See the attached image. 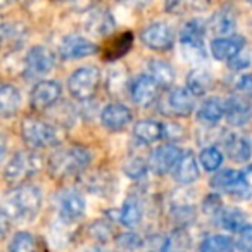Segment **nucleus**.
Here are the masks:
<instances>
[{
	"label": "nucleus",
	"instance_id": "1",
	"mask_svg": "<svg viewBox=\"0 0 252 252\" xmlns=\"http://www.w3.org/2000/svg\"><path fill=\"white\" fill-rule=\"evenodd\" d=\"M42 207V192L35 185H18L5 195L4 213L11 220L16 221H32L36 218Z\"/></svg>",
	"mask_w": 252,
	"mask_h": 252
},
{
	"label": "nucleus",
	"instance_id": "2",
	"mask_svg": "<svg viewBox=\"0 0 252 252\" xmlns=\"http://www.w3.org/2000/svg\"><path fill=\"white\" fill-rule=\"evenodd\" d=\"M92 161V154L88 149L80 145L57 149L49 158V171L56 178H69L81 175L88 168Z\"/></svg>",
	"mask_w": 252,
	"mask_h": 252
},
{
	"label": "nucleus",
	"instance_id": "3",
	"mask_svg": "<svg viewBox=\"0 0 252 252\" xmlns=\"http://www.w3.org/2000/svg\"><path fill=\"white\" fill-rule=\"evenodd\" d=\"M42 168V158L35 151H19L11 158L4 169V178L11 185H25L30 176Z\"/></svg>",
	"mask_w": 252,
	"mask_h": 252
},
{
	"label": "nucleus",
	"instance_id": "4",
	"mask_svg": "<svg viewBox=\"0 0 252 252\" xmlns=\"http://www.w3.org/2000/svg\"><path fill=\"white\" fill-rule=\"evenodd\" d=\"M23 138L33 149H47L59 144L61 135L57 126L38 118H26L21 125Z\"/></svg>",
	"mask_w": 252,
	"mask_h": 252
},
{
	"label": "nucleus",
	"instance_id": "5",
	"mask_svg": "<svg viewBox=\"0 0 252 252\" xmlns=\"http://www.w3.org/2000/svg\"><path fill=\"white\" fill-rule=\"evenodd\" d=\"M204 36H206V23L202 19H190L183 25L180 32V43L183 47V56L189 61L199 63L206 59Z\"/></svg>",
	"mask_w": 252,
	"mask_h": 252
},
{
	"label": "nucleus",
	"instance_id": "6",
	"mask_svg": "<svg viewBox=\"0 0 252 252\" xmlns=\"http://www.w3.org/2000/svg\"><path fill=\"white\" fill-rule=\"evenodd\" d=\"M100 83V71L95 66H83L76 69L67 80V90L76 100H92L95 90Z\"/></svg>",
	"mask_w": 252,
	"mask_h": 252
},
{
	"label": "nucleus",
	"instance_id": "7",
	"mask_svg": "<svg viewBox=\"0 0 252 252\" xmlns=\"http://www.w3.org/2000/svg\"><path fill=\"white\" fill-rule=\"evenodd\" d=\"M140 40L151 50H169L175 45V30L164 21H154L142 30Z\"/></svg>",
	"mask_w": 252,
	"mask_h": 252
},
{
	"label": "nucleus",
	"instance_id": "8",
	"mask_svg": "<svg viewBox=\"0 0 252 252\" xmlns=\"http://www.w3.org/2000/svg\"><path fill=\"white\" fill-rule=\"evenodd\" d=\"M162 88L149 76L147 73L145 74H140L137 76L135 80L130 81V98L137 107H142V109H147L151 105L156 104V100L159 98V92Z\"/></svg>",
	"mask_w": 252,
	"mask_h": 252
},
{
	"label": "nucleus",
	"instance_id": "9",
	"mask_svg": "<svg viewBox=\"0 0 252 252\" xmlns=\"http://www.w3.org/2000/svg\"><path fill=\"white\" fill-rule=\"evenodd\" d=\"M56 56L52 50L43 45H35L28 50L25 57V74L28 78H40L49 74L54 69Z\"/></svg>",
	"mask_w": 252,
	"mask_h": 252
},
{
	"label": "nucleus",
	"instance_id": "10",
	"mask_svg": "<svg viewBox=\"0 0 252 252\" xmlns=\"http://www.w3.org/2000/svg\"><path fill=\"white\" fill-rule=\"evenodd\" d=\"M61 85L56 80H42L33 87L30 104L35 111H49L59 102Z\"/></svg>",
	"mask_w": 252,
	"mask_h": 252
},
{
	"label": "nucleus",
	"instance_id": "11",
	"mask_svg": "<svg viewBox=\"0 0 252 252\" xmlns=\"http://www.w3.org/2000/svg\"><path fill=\"white\" fill-rule=\"evenodd\" d=\"M162 107H164L162 112H166V114L176 116V118H187L195 109V97L187 88H171L166 95Z\"/></svg>",
	"mask_w": 252,
	"mask_h": 252
},
{
	"label": "nucleus",
	"instance_id": "12",
	"mask_svg": "<svg viewBox=\"0 0 252 252\" xmlns=\"http://www.w3.org/2000/svg\"><path fill=\"white\" fill-rule=\"evenodd\" d=\"M183 151L175 144H164L159 145L154 152H152L151 159H149V168L156 173V175H166V173L173 171L176 162L180 161Z\"/></svg>",
	"mask_w": 252,
	"mask_h": 252
},
{
	"label": "nucleus",
	"instance_id": "13",
	"mask_svg": "<svg viewBox=\"0 0 252 252\" xmlns=\"http://www.w3.org/2000/svg\"><path fill=\"white\" fill-rule=\"evenodd\" d=\"M98 50V47L88 38L80 35H69L63 38L59 45V56L64 61H74V59H83V57L94 56Z\"/></svg>",
	"mask_w": 252,
	"mask_h": 252
},
{
	"label": "nucleus",
	"instance_id": "14",
	"mask_svg": "<svg viewBox=\"0 0 252 252\" xmlns=\"http://www.w3.org/2000/svg\"><path fill=\"white\" fill-rule=\"evenodd\" d=\"M57 207L59 214L66 223L78 221L85 214V199L78 190H63L57 195Z\"/></svg>",
	"mask_w": 252,
	"mask_h": 252
},
{
	"label": "nucleus",
	"instance_id": "15",
	"mask_svg": "<svg viewBox=\"0 0 252 252\" xmlns=\"http://www.w3.org/2000/svg\"><path fill=\"white\" fill-rule=\"evenodd\" d=\"M133 114L125 104L119 102H111L100 111V123L105 130L109 131H119L130 125Z\"/></svg>",
	"mask_w": 252,
	"mask_h": 252
},
{
	"label": "nucleus",
	"instance_id": "16",
	"mask_svg": "<svg viewBox=\"0 0 252 252\" xmlns=\"http://www.w3.org/2000/svg\"><path fill=\"white\" fill-rule=\"evenodd\" d=\"M116 21L111 11L105 7H95L85 18V30L92 36H107L114 32Z\"/></svg>",
	"mask_w": 252,
	"mask_h": 252
},
{
	"label": "nucleus",
	"instance_id": "17",
	"mask_svg": "<svg viewBox=\"0 0 252 252\" xmlns=\"http://www.w3.org/2000/svg\"><path fill=\"white\" fill-rule=\"evenodd\" d=\"M28 30L25 28L23 23L9 21V19L0 18V50H16L25 42Z\"/></svg>",
	"mask_w": 252,
	"mask_h": 252
},
{
	"label": "nucleus",
	"instance_id": "18",
	"mask_svg": "<svg viewBox=\"0 0 252 252\" xmlns=\"http://www.w3.org/2000/svg\"><path fill=\"white\" fill-rule=\"evenodd\" d=\"M244 36H218L211 42V54L218 61H231L244 50Z\"/></svg>",
	"mask_w": 252,
	"mask_h": 252
},
{
	"label": "nucleus",
	"instance_id": "19",
	"mask_svg": "<svg viewBox=\"0 0 252 252\" xmlns=\"http://www.w3.org/2000/svg\"><path fill=\"white\" fill-rule=\"evenodd\" d=\"M252 118V105L240 95L230 97L224 102V119L231 126H244Z\"/></svg>",
	"mask_w": 252,
	"mask_h": 252
},
{
	"label": "nucleus",
	"instance_id": "20",
	"mask_svg": "<svg viewBox=\"0 0 252 252\" xmlns=\"http://www.w3.org/2000/svg\"><path fill=\"white\" fill-rule=\"evenodd\" d=\"M133 137L144 145H151L166 138V125L156 119H140L133 126Z\"/></svg>",
	"mask_w": 252,
	"mask_h": 252
},
{
	"label": "nucleus",
	"instance_id": "21",
	"mask_svg": "<svg viewBox=\"0 0 252 252\" xmlns=\"http://www.w3.org/2000/svg\"><path fill=\"white\" fill-rule=\"evenodd\" d=\"M199 164L197 159L192 152H183L180 161L176 162L175 169H173V178L175 182L182 183V185H190V183L199 180Z\"/></svg>",
	"mask_w": 252,
	"mask_h": 252
},
{
	"label": "nucleus",
	"instance_id": "22",
	"mask_svg": "<svg viewBox=\"0 0 252 252\" xmlns=\"http://www.w3.org/2000/svg\"><path fill=\"white\" fill-rule=\"evenodd\" d=\"M147 74L161 88H171L175 83V69L168 61L151 59L147 63Z\"/></svg>",
	"mask_w": 252,
	"mask_h": 252
},
{
	"label": "nucleus",
	"instance_id": "23",
	"mask_svg": "<svg viewBox=\"0 0 252 252\" xmlns=\"http://www.w3.org/2000/svg\"><path fill=\"white\" fill-rule=\"evenodd\" d=\"M21 107V94L14 85H0V118H12Z\"/></svg>",
	"mask_w": 252,
	"mask_h": 252
},
{
	"label": "nucleus",
	"instance_id": "24",
	"mask_svg": "<svg viewBox=\"0 0 252 252\" xmlns=\"http://www.w3.org/2000/svg\"><path fill=\"white\" fill-rule=\"evenodd\" d=\"M223 144H224V149H226L228 158H230L231 161H235V162L249 161V158H251V154H252V147L242 135L230 133L223 140Z\"/></svg>",
	"mask_w": 252,
	"mask_h": 252
},
{
	"label": "nucleus",
	"instance_id": "25",
	"mask_svg": "<svg viewBox=\"0 0 252 252\" xmlns=\"http://www.w3.org/2000/svg\"><path fill=\"white\" fill-rule=\"evenodd\" d=\"M209 26L216 35L220 36H230V33L237 26V14L235 9L231 7H221L218 12H214V16L211 18Z\"/></svg>",
	"mask_w": 252,
	"mask_h": 252
},
{
	"label": "nucleus",
	"instance_id": "26",
	"mask_svg": "<svg viewBox=\"0 0 252 252\" xmlns=\"http://www.w3.org/2000/svg\"><path fill=\"white\" fill-rule=\"evenodd\" d=\"M224 118V102L220 98L213 97L207 98L206 102H202V105L197 111V119L199 123L206 126H214Z\"/></svg>",
	"mask_w": 252,
	"mask_h": 252
},
{
	"label": "nucleus",
	"instance_id": "27",
	"mask_svg": "<svg viewBox=\"0 0 252 252\" xmlns=\"http://www.w3.org/2000/svg\"><path fill=\"white\" fill-rule=\"evenodd\" d=\"M213 76L209 71L202 69V67H195L189 73L187 76V90L193 95V97H202L213 88Z\"/></svg>",
	"mask_w": 252,
	"mask_h": 252
},
{
	"label": "nucleus",
	"instance_id": "28",
	"mask_svg": "<svg viewBox=\"0 0 252 252\" xmlns=\"http://www.w3.org/2000/svg\"><path fill=\"white\" fill-rule=\"evenodd\" d=\"M218 220L220 224L228 231H233V233H240L244 228H247V216L242 209L238 207H223L218 214Z\"/></svg>",
	"mask_w": 252,
	"mask_h": 252
},
{
	"label": "nucleus",
	"instance_id": "29",
	"mask_svg": "<svg viewBox=\"0 0 252 252\" xmlns=\"http://www.w3.org/2000/svg\"><path fill=\"white\" fill-rule=\"evenodd\" d=\"M142 218H144V207L142 202L137 197H128L123 204L121 211H119V221H121L125 226H137L142 223Z\"/></svg>",
	"mask_w": 252,
	"mask_h": 252
},
{
	"label": "nucleus",
	"instance_id": "30",
	"mask_svg": "<svg viewBox=\"0 0 252 252\" xmlns=\"http://www.w3.org/2000/svg\"><path fill=\"white\" fill-rule=\"evenodd\" d=\"M9 252H42L40 242L30 231H18L9 244Z\"/></svg>",
	"mask_w": 252,
	"mask_h": 252
},
{
	"label": "nucleus",
	"instance_id": "31",
	"mask_svg": "<svg viewBox=\"0 0 252 252\" xmlns=\"http://www.w3.org/2000/svg\"><path fill=\"white\" fill-rule=\"evenodd\" d=\"M238 178H240V171L235 169H223V171L216 173L211 180V187L218 192H226L233 193V190L237 189Z\"/></svg>",
	"mask_w": 252,
	"mask_h": 252
},
{
	"label": "nucleus",
	"instance_id": "32",
	"mask_svg": "<svg viewBox=\"0 0 252 252\" xmlns=\"http://www.w3.org/2000/svg\"><path fill=\"white\" fill-rule=\"evenodd\" d=\"M235 242L226 235H209L200 244V252H235Z\"/></svg>",
	"mask_w": 252,
	"mask_h": 252
},
{
	"label": "nucleus",
	"instance_id": "33",
	"mask_svg": "<svg viewBox=\"0 0 252 252\" xmlns=\"http://www.w3.org/2000/svg\"><path fill=\"white\" fill-rule=\"evenodd\" d=\"M105 85H107V92H111L116 97H118L125 88H130V78H128L126 69H123V67H119V66L112 67L107 73V81H105Z\"/></svg>",
	"mask_w": 252,
	"mask_h": 252
},
{
	"label": "nucleus",
	"instance_id": "34",
	"mask_svg": "<svg viewBox=\"0 0 252 252\" xmlns=\"http://www.w3.org/2000/svg\"><path fill=\"white\" fill-rule=\"evenodd\" d=\"M189 244V235L185 233V230H175L164 238L161 252H187Z\"/></svg>",
	"mask_w": 252,
	"mask_h": 252
},
{
	"label": "nucleus",
	"instance_id": "35",
	"mask_svg": "<svg viewBox=\"0 0 252 252\" xmlns=\"http://www.w3.org/2000/svg\"><path fill=\"white\" fill-rule=\"evenodd\" d=\"M199 162L206 171H218L223 164V152L218 147L211 145V147H204L199 156Z\"/></svg>",
	"mask_w": 252,
	"mask_h": 252
},
{
	"label": "nucleus",
	"instance_id": "36",
	"mask_svg": "<svg viewBox=\"0 0 252 252\" xmlns=\"http://www.w3.org/2000/svg\"><path fill=\"white\" fill-rule=\"evenodd\" d=\"M52 109H54L52 118L57 125L67 128V126H73V123L76 121V109H74L71 104L63 102V104H56Z\"/></svg>",
	"mask_w": 252,
	"mask_h": 252
},
{
	"label": "nucleus",
	"instance_id": "37",
	"mask_svg": "<svg viewBox=\"0 0 252 252\" xmlns=\"http://www.w3.org/2000/svg\"><path fill=\"white\" fill-rule=\"evenodd\" d=\"M111 183L112 176L104 175V173H95V175L88 176L87 178V189L92 193H97V195H105L107 192H111Z\"/></svg>",
	"mask_w": 252,
	"mask_h": 252
},
{
	"label": "nucleus",
	"instance_id": "38",
	"mask_svg": "<svg viewBox=\"0 0 252 252\" xmlns=\"http://www.w3.org/2000/svg\"><path fill=\"white\" fill-rule=\"evenodd\" d=\"M149 171V162L140 156H131L128 161L125 162V173L126 176H130L131 180H140L147 175Z\"/></svg>",
	"mask_w": 252,
	"mask_h": 252
},
{
	"label": "nucleus",
	"instance_id": "39",
	"mask_svg": "<svg viewBox=\"0 0 252 252\" xmlns=\"http://www.w3.org/2000/svg\"><path fill=\"white\" fill-rule=\"evenodd\" d=\"M231 195L238 197V199H249L252 195V164L245 166L240 171V178H238L237 189L233 190Z\"/></svg>",
	"mask_w": 252,
	"mask_h": 252
},
{
	"label": "nucleus",
	"instance_id": "40",
	"mask_svg": "<svg viewBox=\"0 0 252 252\" xmlns=\"http://www.w3.org/2000/svg\"><path fill=\"white\" fill-rule=\"evenodd\" d=\"M209 4L211 0H168L166 7L173 14H180L185 9H197V11H200V9H206Z\"/></svg>",
	"mask_w": 252,
	"mask_h": 252
},
{
	"label": "nucleus",
	"instance_id": "41",
	"mask_svg": "<svg viewBox=\"0 0 252 252\" xmlns=\"http://www.w3.org/2000/svg\"><path fill=\"white\" fill-rule=\"evenodd\" d=\"M118 245L123 251L135 252L144 245V242H142L140 235H137V233H123L121 237L118 238Z\"/></svg>",
	"mask_w": 252,
	"mask_h": 252
},
{
	"label": "nucleus",
	"instance_id": "42",
	"mask_svg": "<svg viewBox=\"0 0 252 252\" xmlns=\"http://www.w3.org/2000/svg\"><path fill=\"white\" fill-rule=\"evenodd\" d=\"M131 38H133V36H131L130 33H123V35H119L118 38L114 40V50L111 52V54H114V56H112V59L125 56V54L128 52V50H130Z\"/></svg>",
	"mask_w": 252,
	"mask_h": 252
},
{
	"label": "nucleus",
	"instance_id": "43",
	"mask_svg": "<svg viewBox=\"0 0 252 252\" xmlns=\"http://www.w3.org/2000/svg\"><path fill=\"white\" fill-rule=\"evenodd\" d=\"M237 249L240 252H252V226H247L238 233Z\"/></svg>",
	"mask_w": 252,
	"mask_h": 252
},
{
	"label": "nucleus",
	"instance_id": "44",
	"mask_svg": "<svg viewBox=\"0 0 252 252\" xmlns=\"http://www.w3.org/2000/svg\"><path fill=\"white\" fill-rule=\"evenodd\" d=\"M92 235H94L95 238H98V240H102V242L109 240V237H111V224L102 223V221L94 223V224H92Z\"/></svg>",
	"mask_w": 252,
	"mask_h": 252
},
{
	"label": "nucleus",
	"instance_id": "45",
	"mask_svg": "<svg viewBox=\"0 0 252 252\" xmlns=\"http://www.w3.org/2000/svg\"><path fill=\"white\" fill-rule=\"evenodd\" d=\"M249 63H251V57H249L245 52H240L238 56H235L231 61H228V64H230V69H233V71L245 69V67L249 66Z\"/></svg>",
	"mask_w": 252,
	"mask_h": 252
},
{
	"label": "nucleus",
	"instance_id": "46",
	"mask_svg": "<svg viewBox=\"0 0 252 252\" xmlns=\"http://www.w3.org/2000/svg\"><path fill=\"white\" fill-rule=\"evenodd\" d=\"M237 88L242 92V94L252 95V74H245V76H242L237 83Z\"/></svg>",
	"mask_w": 252,
	"mask_h": 252
},
{
	"label": "nucleus",
	"instance_id": "47",
	"mask_svg": "<svg viewBox=\"0 0 252 252\" xmlns=\"http://www.w3.org/2000/svg\"><path fill=\"white\" fill-rule=\"evenodd\" d=\"M11 230V218L4 213V211H0V238L5 237Z\"/></svg>",
	"mask_w": 252,
	"mask_h": 252
},
{
	"label": "nucleus",
	"instance_id": "48",
	"mask_svg": "<svg viewBox=\"0 0 252 252\" xmlns=\"http://www.w3.org/2000/svg\"><path fill=\"white\" fill-rule=\"evenodd\" d=\"M119 4L128 5V7H144V5L151 4L152 0H118Z\"/></svg>",
	"mask_w": 252,
	"mask_h": 252
},
{
	"label": "nucleus",
	"instance_id": "49",
	"mask_svg": "<svg viewBox=\"0 0 252 252\" xmlns=\"http://www.w3.org/2000/svg\"><path fill=\"white\" fill-rule=\"evenodd\" d=\"M5 138H4V135L0 133V162L4 161V158H5Z\"/></svg>",
	"mask_w": 252,
	"mask_h": 252
},
{
	"label": "nucleus",
	"instance_id": "50",
	"mask_svg": "<svg viewBox=\"0 0 252 252\" xmlns=\"http://www.w3.org/2000/svg\"><path fill=\"white\" fill-rule=\"evenodd\" d=\"M16 0H0V7H7V5L14 4Z\"/></svg>",
	"mask_w": 252,
	"mask_h": 252
},
{
	"label": "nucleus",
	"instance_id": "51",
	"mask_svg": "<svg viewBox=\"0 0 252 252\" xmlns=\"http://www.w3.org/2000/svg\"><path fill=\"white\" fill-rule=\"evenodd\" d=\"M90 252H107V251H102V249H92Z\"/></svg>",
	"mask_w": 252,
	"mask_h": 252
},
{
	"label": "nucleus",
	"instance_id": "52",
	"mask_svg": "<svg viewBox=\"0 0 252 252\" xmlns=\"http://www.w3.org/2000/svg\"><path fill=\"white\" fill-rule=\"evenodd\" d=\"M247 2H249V5H251V7H252V0H247Z\"/></svg>",
	"mask_w": 252,
	"mask_h": 252
}]
</instances>
